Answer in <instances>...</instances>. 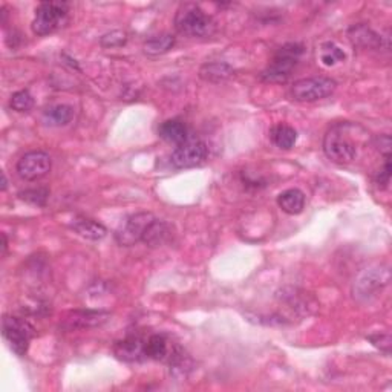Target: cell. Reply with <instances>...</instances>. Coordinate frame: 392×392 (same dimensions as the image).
<instances>
[{
  "label": "cell",
  "instance_id": "cell-1",
  "mask_svg": "<svg viewBox=\"0 0 392 392\" xmlns=\"http://www.w3.org/2000/svg\"><path fill=\"white\" fill-rule=\"evenodd\" d=\"M351 126L350 123H337L325 134L323 152L336 164H350L357 156V145L350 136Z\"/></svg>",
  "mask_w": 392,
  "mask_h": 392
},
{
  "label": "cell",
  "instance_id": "cell-2",
  "mask_svg": "<svg viewBox=\"0 0 392 392\" xmlns=\"http://www.w3.org/2000/svg\"><path fill=\"white\" fill-rule=\"evenodd\" d=\"M175 28L182 36L196 38L212 36L217 26H215L213 19L206 14L199 5L184 3L176 11Z\"/></svg>",
  "mask_w": 392,
  "mask_h": 392
},
{
  "label": "cell",
  "instance_id": "cell-3",
  "mask_svg": "<svg viewBox=\"0 0 392 392\" xmlns=\"http://www.w3.org/2000/svg\"><path fill=\"white\" fill-rule=\"evenodd\" d=\"M302 54L304 47L300 43H285L274 54L269 66L262 71L260 80L267 83H285L291 77L294 68L297 66Z\"/></svg>",
  "mask_w": 392,
  "mask_h": 392
},
{
  "label": "cell",
  "instance_id": "cell-4",
  "mask_svg": "<svg viewBox=\"0 0 392 392\" xmlns=\"http://www.w3.org/2000/svg\"><path fill=\"white\" fill-rule=\"evenodd\" d=\"M69 21V3L66 2H42L36 8L32 21V32L36 36H49L62 29Z\"/></svg>",
  "mask_w": 392,
  "mask_h": 392
},
{
  "label": "cell",
  "instance_id": "cell-5",
  "mask_svg": "<svg viewBox=\"0 0 392 392\" xmlns=\"http://www.w3.org/2000/svg\"><path fill=\"white\" fill-rule=\"evenodd\" d=\"M2 334L11 351L23 357L29 348V342L36 336V328L28 320L17 316H5L2 320Z\"/></svg>",
  "mask_w": 392,
  "mask_h": 392
},
{
  "label": "cell",
  "instance_id": "cell-6",
  "mask_svg": "<svg viewBox=\"0 0 392 392\" xmlns=\"http://www.w3.org/2000/svg\"><path fill=\"white\" fill-rule=\"evenodd\" d=\"M336 88V80L330 77H308L293 84L291 97L299 103H315L330 97Z\"/></svg>",
  "mask_w": 392,
  "mask_h": 392
},
{
  "label": "cell",
  "instance_id": "cell-7",
  "mask_svg": "<svg viewBox=\"0 0 392 392\" xmlns=\"http://www.w3.org/2000/svg\"><path fill=\"white\" fill-rule=\"evenodd\" d=\"M391 273L388 267H372L358 274L354 282V297L358 300H369L377 296L389 284Z\"/></svg>",
  "mask_w": 392,
  "mask_h": 392
},
{
  "label": "cell",
  "instance_id": "cell-8",
  "mask_svg": "<svg viewBox=\"0 0 392 392\" xmlns=\"http://www.w3.org/2000/svg\"><path fill=\"white\" fill-rule=\"evenodd\" d=\"M155 221L154 213L150 212H138L130 215L126 221L117 228L115 232V241L121 247H132L136 243L143 241V236L147 230V227Z\"/></svg>",
  "mask_w": 392,
  "mask_h": 392
},
{
  "label": "cell",
  "instance_id": "cell-9",
  "mask_svg": "<svg viewBox=\"0 0 392 392\" xmlns=\"http://www.w3.org/2000/svg\"><path fill=\"white\" fill-rule=\"evenodd\" d=\"M208 156V147L201 140H186L176 146L171 155V164L175 169H192L206 162Z\"/></svg>",
  "mask_w": 392,
  "mask_h": 392
},
{
  "label": "cell",
  "instance_id": "cell-10",
  "mask_svg": "<svg viewBox=\"0 0 392 392\" xmlns=\"http://www.w3.org/2000/svg\"><path fill=\"white\" fill-rule=\"evenodd\" d=\"M51 156L42 150L25 154L17 162V173L25 181H37L51 172Z\"/></svg>",
  "mask_w": 392,
  "mask_h": 392
},
{
  "label": "cell",
  "instance_id": "cell-11",
  "mask_svg": "<svg viewBox=\"0 0 392 392\" xmlns=\"http://www.w3.org/2000/svg\"><path fill=\"white\" fill-rule=\"evenodd\" d=\"M110 315L108 311L101 310H78L73 311L71 315L63 320L60 325L63 330L73 331V330H88L94 328V326H100L106 323Z\"/></svg>",
  "mask_w": 392,
  "mask_h": 392
},
{
  "label": "cell",
  "instance_id": "cell-12",
  "mask_svg": "<svg viewBox=\"0 0 392 392\" xmlns=\"http://www.w3.org/2000/svg\"><path fill=\"white\" fill-rule=\"evenodd\" d=\"M348 37L354 47L365 49H378V48H389V42L384 40L382 36H378L374 29H371L368 25L358 23L352 25L348 29Z\"/></svg>",
  "mask_w": 392,
  "mask_h": 392
},
{
  "label": "cell",
  "instance_id": "cell-13",
  "mask_svg": "<svg viewBox=\"0 0 392 392\" xmlns=\"http://www.w3.org/2000/svg\"><path fill=\"white\" fill-rule=\"evenodd\" d=\"M114 356L121 362L134 363V362H141L143 358H146V351H145V342L141 341L140 337L129 336L123 341L115 342L114 345Z\"/></svg>",
  "mask_w": 392,
  "mask_h": 392
},
{
  "label": "cell",
  "instance_id": "cell-14",
  "mask_svg": "<svg viewBox=\"0 0 392 392\" xmlns=\"http://www.w3.org/2000/svg\"><path fill=\"white\" fill-rule=\"evenodd\" d=\"M172 238V227L166 221L156 219L147 227V230L143 236V243L150 248H156L167 244Z\"/></svg>",
  "mask_w": 392,
  "mask_h": 392
},
{
  "label": "cell",
  "instance_id": "cell-15",
  "mask_svg": "<svg viewBox=\"0 0 392 392\" xmlns=\"http://www.w3.org/2000/svg\"><path fill=\"white\" fill-rule=\"evenodd\" d=\"M71 227L74 228V232L77 234H80L82 238L89 239V241H100L108 234L106 227L95 219L90 218H75Z\"/></svg>",
  "mask_w": 392,
  "mask_h": 392
},
{
  "label": "cell",
  "instance_id": "cell-16",
  "mask_svg": "<svg viewBox=\"0 0 392 392\" xmlns=\"http://www.w3.org/2000/svg\"><path fill=\"white\" fill-rule=\"evenodd\" d=\"M278 206L286 215H299L305 208V193L299 188H289L278 196Z\"/></svg>",
  "mask_w": 392,
  "mask_h": 392
},
{
  "label": "cell",
  "instance_id": "cell-17",
  "mask_svg": "<svg viewBox=\"0 0 392 392\" xmlns=\"http://www.w3.org/2000/svg\"><path fill=\"white\" fill-rule=\"evenodd\" d=\"M233 75V68L224 62H213L202 64L199 77L207 83H222Z\"/></svg>",
  "mask_w": 392,
  "mask_h": 392
},
{
  "label": "cell",
  "instance_id": "cell-18",
  "mask_svg": "<svg viewBox=\"0 0 392 392\" xmlns=\"http://www.w3.org/2000/svg\"><path fill=\"white\" fill-rule=\"evenodd\" d=\"M158 135L162 140H166L169 143H173V145H181L187 140V127L186 124L180 120H167L164 123L160 124L158 127Z\"/></svg>",
  "mask_w": 392,
  "mask_h": 392
},
{
  "label": "cell",
  "instance_id": "cell-19",
  "mask_svg": "<svg viewBox=\"0 0 392 392\" xmlns=\"http://www.w3.org/2000/svg\"><path fill=\"white\" fill-rule=\"evenodd\" d=\"M74 119V109L68 106V104H54V106L48 108L43 112V121L48 126L62 127L66 126L68 123L73 121Z\"/></svg>",
  "mask_w": 392,
  "mask_h": 392
},
{
  "label": "cell",
  "instance_id": "cell-20",
  "mask_svg": "<svg viewBox=\"0 0 392 392\" xmlns=\"http://www.w3.org/2000/svg\"><path fill=\"white\" fill-rule=\"evenodd\" d=\"M270 136H271V141L274 143V146H278L282 150L293 149L297 141L296 129L284 123L276 124V126L271 129Z\"/></svg>",
  "mask_w": 392,
  "mask_h": 392
},
{
  "label": "cell",
  "instance_id": "cell-21",
  "mask_svg": "<svg viewBox=\"0 0 392 392\" xmlns=\"http://www.w3.org/2000/svg\"><path fill=\"white\" fill-rule=\"evenodd\" d=\"M175 42L176 40L172 34L154 36L147 38L145 45H143V49H145L146 54L150 57H158L171 51L175 47Z\"/></svg>",
  "mask_w": 392,
  "mask_h": 392
},
{
  "label": "cell",
  "instance_id": "cell-22",
  "mask_svg": "<svg viewBox=\"0 0 392 392\" xmlns=\"http://www.w3.org/2000/svg\"><path fill=\"white\" fill-rule=\"evenodd\" d=\"M145 351L146 357L152 358V360H166L169 354H171L167 339L162 334L150 336L145 342Z\"/></svg>",
  "mask_w": 392,
  "mask_h": 392
},
{
  "label": "cell",
  "instance_id": "cell-23",
  "mask_svg": "<svg viewBox=\"0 0 392 392\" xmlns=\"http://www.w3.org/2000/svg\"><path fill=\"white\" fill-rule=\"evenodd\" d=\"M169 365H171V376L175 378H186L192 369V360L181 348H175L169 354Z\"/></svg>",
  "mask_w": 392,
  "mask_h": 392
},
{
  "label": "cell",
  "instance_id": "cell-24",
  "mask_svg": "<svg viewBox=\"0 0 392 392\" xmlns=\"http://www.w3.org/2000/svg\"><path fill=\"white\" fill-rule=\"evenodd\" d=\"M346 58L345 52L341 47H337L334 42H326L320 47V62H322L325 66H336L337 63L343 62Z\"/></svg>",
  "mask_w": 392,
  "mask_h": 392
},
{
  "label": "cell",
  "instance_id": "cell-25",
  "mask_svg": "<svg viewBox=\"0 0 392 392\" xmlns=\"http://www.w3.org/2000/svg\"><path fill=\"white\" fill-rule=\"evenodd\" d=\"M19 198L25 201L26 204H31L36 207H45L49 199V191L47 187L26 188V191L19 192Z\"/></svg>",
  "mask_w": 392,
  "mask_h": 392
},
{
  "label": "cell",
  "instance_id": "cell-26",
  "mask_svg": "<svg viewBox=\"0 0 392 392\" xmlns=\"http://www.w3.org/2000/svg\"><path fill=\"white\" fill-rule=\"evenodd\" d=\"M10 106L16 110V112H28L34 108V97L29 93L28 89L17 90L11 95Z\"/></svg>",
  "mask_w": 392,
  "mask_h": 392
},
{
  "label": "cell",
  "instance_id": "cell-27",
  "mask_svg": "<svg viewBox=\"0 0 392 392\" xmlns=\"http://www.w3.org/2000/svg\"><path fill=\"white\" fill-rule=\"evenodd\" d=\"M126 42H127V36H126V32H123V31L108 32V34H104L100 38V45L103 48H120V47H124Z\"/></svg>",
  "mask_w": 392,
  "mask_h": 392
},
{
  "label": "cell",
  "instance_id": "cell-28",
  "mask_svg": "<svg viewBox=\"0 0 392 392\" xmlns=\"http://www.w3.org/2000/svg\"><path fill=\"white\" fill-rule=\"evenodd\" d=\"M374 146L377 147L378 152H380L384 158H391V149H392V141L389 135H378L374 140Z\"/></svg>",
  "mask_w": 392,
  "mask_h": 392
},
{
  "label": "cell",
  "instance_id": "cell-29",
  "mask_svg": "<svg viewBox=\"0 0 392 392\" xmlns=\"http://www.w3.org/2000/svg\"><path fill=\"white\" fill-rule=\"evenodd\" d=\"M391 172H392V166H391V158H384V166L380 172L377 173L376 176V184L378 187H388L389 181H391Z\"/></svg>",
  "mask_w": 392,
  "mask_h": 392
},
{
  "label": "cell",
  "instance_id": "cell-30",
  "mask_svg": "<svg viewBox=\"0 0 392 392\" xmlns=\"http://www.w3.org/2000/svg\"><path fill=\"white\" fill-rule=\"evenodd\" d=\"M367 339L369 342H372V345L377 346L380 351L387 352V354L391 352V336L389 334H371Z\"/></svg>",
  "mask_w": 392,
  "mask_h": 392
},
{
  "label": "cell",
  "instance_id": "cell-31",
  "mask_svg": "<svg viewBox=\"0 0 392 392\" xmlns=\"http://www.w3.org/2000/svg\"><path fill=\"white\" fill-rule=\"evenodd\" d=\"M6 248H8V241H6V234L3 233L2 234V254L5 256V253H6Z\"/></svg>",
  "mask_w": 392,
  "mask_h": 392
},
{
  "label": "cell",
  "instance_id": "cell-32",
  "mask_svg": "<svg viewBox=\"0 0 392 392\" xmlns=\"http://www.w3.org/2000/svg\"><path fill=\"white\" fill-rule=\"evenodd\" d=\"M6 187H8V180H6V175H5V172H2V192H5L6 191Z\"/></svg>",
  "mask_w": 392,
  "mask_h": 392
}]
</instances>
